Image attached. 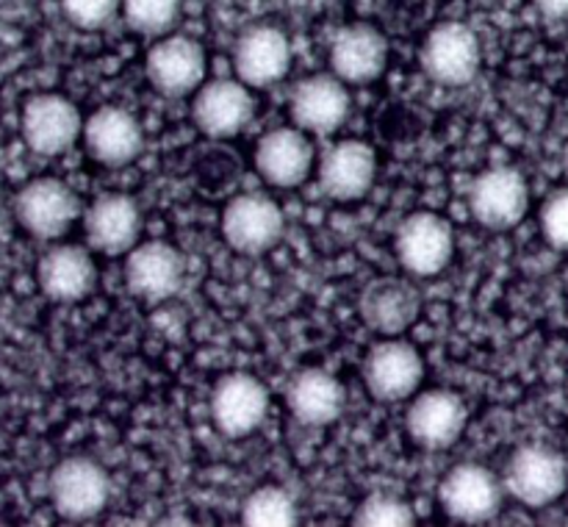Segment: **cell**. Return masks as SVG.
<instances>
[{
	"label": "cell",
	"instance_id": "1",
	"mask_svg": "<svg viewBox=\"0 0 568 527\" xmlns=\"http://www.w3.org/2000/svg\"><path fill=\"white\" fill-rule=\"evenodd\" d=\"M505 488L527 508H547L564 497L568 486V466L564 455L544 444H527L510 455L503 477Z\"/></svg>",
	"mask_w": 568,
	"mask_h": 527
},
{
	"label": "cell",
	"instance_id": "2",
	"mask_svg": "<svg viewBox=\"0 0 568 527\" xmlns=\"http://www.w3.org/2000/svg\"><path fill=\"white\" fill-rule=\"evenodd\" d=\"M111 494L109 475L98 460L87 455L64 458L50 475V499L59 516L70 521H83L105 508Z\"/></svg>",
	"mask_w": 568,
	"mask_h": 527
},
{
	"label": "cell",
	"instance_id": "3",
	"mask_svg": "<svg viewBox=\"0 0 568 527\" xmlns=\"http://www.w3.org/2000/svg\"><path fill=\"white\" fill-rule=\"evenodd\" d=\"M422 67L442 87H466L480 70V39L464 22H442L422 44Z\"/></svg>",
	"mask_w": 568,
	"mask_h": 527
},
{
	"label": "cell",
	"instance_id": "4",
	"mask_svg": "<svg viewBox=\"0 0 568 527\" xmlns=\"http://www.w3.org/2000/svg\"><path fill=\"white\" fill-rule=\"evenodd\" d=\"M499 477L480 464H458L447 472L438 486V503L447 510L449 519L464 525H483L497 516L503 505Z\"/></svg>",
	"mask_w": 568,
	"mask_h": 527
},
{
	"label": "cell",
	"instance_id": "5",
	"mask_svg": "<svg viewBox=\"0 0 568 527\" xmlns=\"http://www.w3.org/2000/svg\"><path fill=\"white\" fill-rule=\"evenodd\" d=\"M425 381V358L410 342H381L366 353L364 383L383 403H399L419 392Z\"/></svg>",
	"mask_w": 568,
	"mask_h": 527
},
{
	"label": "cell",
	"instance_id": "6",
	"mask_svg": "<svg viewBox=\"0 0 568 527\" xmlns=\"http://www.w3.org/2000/svg\"><path fill=\"white\" fill-rule=\"evenodd\" d=\"M20 225L37 239H59L81 214L75 192L59 178H37L26 183L14 200Z\"/></svg>",
	"mask_w": 568,
	"mask_h": 527
},
{
	"label": "cell",
	"instance_id": "7",
	"mask_svg": "<svg viewBox=\"0 0 568 527\" xmlns=\"http://www.w3.org/2000/svg\"><path fill=\"white\" fill-rule=\"evenodd\" d=\"M22 139L39 155L67 153L83 133L81 111L64 94H33L22 109Z\"/></svg>",
	"mask_w": 568,
	"mask_h": 527
},
{
	"label": "cell",
	"instance_id": "8",
	"mask_svg": "<svg viewBox=\"0 0 568 527\" xmlns=\"http://www.w3.org/2000/svg\"><path fill=\"white\" fill-rule=\"evenodd\" d=\"M186 277L183 253L170 242H144L128 253L125 286L148 305L170 300Z\"/></svg>",
	"mask_w": 568,
	"mask_h": 527
},
{
	"label": "cell",
	"instance_id": "9",
	"mask_svg": "<svg viewBox=\"0 0 568 527\" xmlns=\"http://www.w3.org/2000/svg\"><path fill=\"white\" fill-rule=\"evenodd\" d=\"M469 209L480 225L491 231H508L525 220L530 209V189L525 175L514 166L488 170L471 183Z\"/></svg>",
	"mask_w": 568,
	"mask_h": 527
},
{
	"label": "cell",
	"instance_id": "10",
	"mask_svg": "<svg viewBox=\"0 0 568 527\" xmlns=\"http://www.w3.org/2000/svg\"><path fill=\"white\" fill-rule=\"evenodd\" d=\"M455 233L449 220L433 211H416L399 225L397 255L399 264L419 277H433L453 261Z\"/></svg>",
	"mask_w": 568,
	"mask_h": 527
},
{
	"label": "cell",
	"instance_id": "11",
	"mask_svg": "<svg viewBox=\"0 0 568 527\" xmlns=\"http://www.w3.org/2000/svg\"><path fill=\"white\" fill-rule=\"evenodd\" d=\"M469 411L460 394L449 388H430L410 403L405 414L410 442L425 449H447L464 436Z\"/></svg>",
	"mask_w": 568,
	"mask_h": 527
},
{
	"label": "cell",
	"instance_id": "12",
	"mask_svg": "<svg viewBox=\"0 0 568 527\" xmlns=\"http://www.w3.org/2000/svg\"><path fill=\"white\" fill-rule=\"evenodd\" d=\"M222 233L239 253H266L281 242L283 214L264 194H239L222 211Z\"/></svg>",
	"mask_w": 568,
	"mask_h": 527
},
{
	"label": "cell",
	"instance_id": "13",
	"mask_svg": "<svg viewBox=\"0 0 568 527\" xmlns=\"http://www.w3.org/2000/svg\"><path fill=\"white\" fill-rule=\"evenodd\" d=\"M270 411V392L258 377L233 372L216 383L211 394V419L231 438L250 436Z\"/></svg>",
	"mask_w": 568,
	"mask_h": 527
},
{
	"label": "cell",
	"instance_id": "14",
	"mask_svg": "<svg viewBox=\"0 0 568 527\" xmlns=\"http://www.w3.org/2000/svg\"><path fill=\"white\" fill-rule=\"evenodd\" d=\"M292 67V44L275 26H253L233 44V70L247 87H272Z\"/></svg>",
	"mask_w": 568,
	"mask_h": 527
},
{
	"label": "cell",
	"instance_id": "15",
	"mask_svg": "<svg viewBox=\"0 0 568 527\" xmlns=\"http://www.w3.org/2000/svg\"><path fill=\"white\" fill-rule=\"evenodd\" d=\"M205 50L203 44L189 37H166L150 50L148 70L150 83L166 98H183L197 92L205 78Z\"/></svg>",
	"mask_w": 568,
	"mask_h": 527
},
{
	"label": "cell",
	"instance_id": "16",
	"mask_svg": "<svg viewBox=\"0 0 568 527\" xmlns=\"http://www.w3.org/2000/svg\"><path fill=\"white\" fill-rule=\"evenodd\" d=\"M386 37L375 26H369V22L344 26L331 44L333 75L342 78L344 83H353V87L377 81L383 70H386Z\"/></svg>",
	"mask_w": 568,
	"mask_h": 527
},
{
	"label": "cell",
	"instance_id": "17",
	"mask_svg": "<svg viewBox=\"0 0 568 527\" xmlns=\"http://www.w3.org/2000/svg\"><path fill=\"white\" fill-rule=\"evenodd\" d=\"M253 94L242 81H211L197 92L192 103V120L205 136H236L253 120Z\"/></svg>",
	"mask_w": 568,
	"mask_h": 527
},
{
	"label": "cell",
	"instance_id": "18",
	"mask_svg": "<svg viewBox=\"0 0 568 527\" xmlns=\"http://www.w3.org/2000/svg\"><path fill=\"white\" fill-rule=\"evenodd\" d=\"M89 155L105 166H125L142 153L144 133L136 116L120 105H103L83 125Z\"/></svg>",
	"mask_w": 568,
	"mask_h": 527
},
{
	"label": "cell",
	"instance_id": "19",
	"mask_svg": "<svg viewBox=\"0 0 568 527\" xmlns=\"http://www.w3.org/2000/svg\"><path fill=\"white\" fill-rule=\"evenodd\" d=\"M142 233V211L128 194H100L87 209V239L105 255L131 253Z\"/></svg>",
	"mask_w": 568,
	"mask_h": 527
},
{
	"label": "cell",
	"instance_id": "20",
	"mask_svg": "<svg viewBox=\"0 0 568 527\" xmlns=\"http://www.w3.org/2000/svg\"><path fill=\"white\" fill-rule=\"evenodd\" d=\"M361 320L383 336H399L419 320V292L403 277H377L361 294Z\"/></svg>",
	"mask_w": 568,
	"mask_h": 527
},
{
	"label": "cell",
	"instance_id": "21",
	"mask_svg": "<svg viewBox=\"0 0 568 527\" xmlns=\"http://www.w3.org/2000/svg\"><path fill=\"white\" fill-rule=\"evenodd\" d=\"M314 148L303 128H275L255 148V170L272 186L292 189L308 178Z\"/></svg>",
	"mask_w": 568,
	"mask_h": 527
},
{
	"label": "cell",
	"instance_id": "22",
	"mask_svg": "<svg viewBox=\"0 0 568 527\" xmlns=\"http://www.w3.org/2000/svg\"><path fill=\"white\" fill-rule=\"evenodd\" d=\"M377 175L375 150L358 139L338 142L325 153L320 164V186L333 200H361L372 189Z\"/></svg>",
	"mask_w": 568,
	"mask_h": 527
},
{
	"label": "cell",
	"instance_id": "23",
	"mask_svg": "<svg viewBox=\"0 0 568 527\" xmlns=\"http://www.w3.org/2000/svg\"><path fill=\"white\" fill-rule=\"evenodd\" d=\"M39 286L55 303H78L89 297L98 283L94 259L81 244H55L39 261Z\"/></svg>",
	"mask_w": 568,
	"mask_h": 527
},
{
	"label": "cell",
	"instance_id": "24",
	"mask_svg": "<svg viewBox=\"0 0 568 527\" xmlns=\"http://www.w3.org/2000/svg\"><path fill=\"white\" fill-rule=\"evenodd\" d=\"M349 92L338 75L305 78L292 92V120L311 133H331L347 120Z\"/></svg>",
	"mask_w": 568,
	"mask_h": 527
},
{
	"label": "cell",
	"instance_id": "25",
	"mask_svg": "<svg viewBox=\"0 0 568 527\" xmlns=\"http://www.w3.org/2000/svg\"><path fill=\"white\" fill-rule=\"evenodd\" d=\"M286 399L303 425H331L344 411V386L336 375L320 366H305L288 381Z\"/></svg>",
	"mask_w": 568,
	"mask_h": 527
},
{
	"label": "cell",
	"instance_id": "26",
	"mask_svg": "<svg viewBox=\"0 0 568 527\" xmlns=\"http://www.w3.org/2000/svg\"><path fill=\"white\" fill-rule=\"evenodd\" d=\"M242 521L250 527H292L297 525V505L281 486H261L244 503Z\"/></svg>",
	"mask_w": 568,
	"mask_h": 527
},
{
	"label": "cell",
	"instance_id": "27",
	"mask_svg": "<svg viewBox=\"0 0 568 527\" xmlns=\"http://www.w3.org/2000/svg\"><path fill=\"white\" fill-rule=\"evenodd\" d=\"M414 521V508L394 494H369L353 514L358 527H410Z\"/></svg>",
	"mask_w": 568,
	"mask_h": 527
},
{
	"label": "cell",
	"instance_id": "28",
	"mask_svg": "<svg viewBox=\"0 0 568 527\" xmlns=\"http://www.w3.org/2000/svg\"><path fill=\"white\" fill-rule=\"evenodd\" d=\"M122 11L133 31L164 33L181 14V0H122Z\"/></svg>",
	"mask_w": 568,
	"mask_h": 527
},
{
	"label": "cell",
	"instance_id": "29",
	"mask_svg": "<svg viewBox=\"0 0 568 527\" xmlns=\"http://www.w3.org/2000/svg\"><path fill=\"white\" fill-rule=\"evenodd\" d=\"M120 6L122 0H61V11H64L67 20L78 28H87V31L105 26Z\"/></svg>",
	"mask_w": 568,
	"mask_h": 527
},
{
	"label": "cell",
	"instance_id": "30",
	"mask_svg": "<svg viewBox=\"0 0 568 527\" xmlns=\"http://www.w3.org/2000/svg\"><path fill=\"white\" fill-rule=\"evenodd\" d=\"M541 231L547 242L558 250H568V189H558L541 209Z\"/></svg>",
	"mask_w": 568,
	"mask_h": 527
},
{
	"label": "cell",
	"instance_id": "31",
	"mask_svg": "<svg viewBox=\"0 0 568 527\" xmlns=\"http://www.w3.org/2000/svg\"><path fill=\"white\" fill-rule=\"evenodd\" d=\"M532 3H536L547 17H555V20L568 17V0H532Z\"/></svg>",
	"mask_w": 568,
	"mask_h": 527
},
{
	"label": "cell",
	"instance_id": "32",
	"mask_svg": "<svg viewBox=\"0 0 568 527\" xmlns=\"http://www.w3.org/2000/svg\"><path fill=\"white\" fill-rule=\"evenodd\" d=\"M564 172H566V178H568V144H566V150H564Z\"/></svg>",
	"mask_w": 568,
	"mask_h": 527
}]
</instances>
